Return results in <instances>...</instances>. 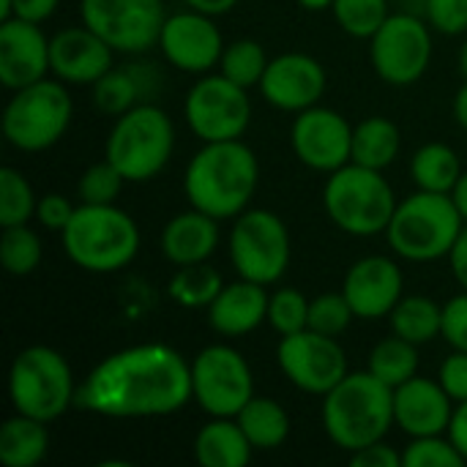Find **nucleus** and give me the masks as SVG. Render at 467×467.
I'll return each mask as SVG.
<instances>
[{
  "mask_svg": "<svg viewBox=\"0 0 467 467\" xmlns=\"http://www.w3.org/2000/svg\"><path fill=\"white\" fill-rule=\"evenodd\" d=\"M438 380H441V386L446 389V394H449L454 402H465L467 400V353H462V350H454V353L441 364Z\"/></svg>",
  "mask_w": 467,
  "mask_h": 467,
  "instance_id": "nucleus-45",
  "label": "nucleus"
},
{
  "mask_svg": "<svg viewBox=\"0 0 467 467\" xmlns=\"http://www.w3.org/2000/svg\"><path fill=\"white\" fill-rule=\"evenodd\" d=\"M175 129L170 115L153 101L137 104L115 118L107 134L104 159H109L129 183L156 178L172 159Z\"/></svg>",
  "mask_w": 467,
  "mask_h": 467,
  "instance_id": "nucleus-6",
  "label": "nucleus"
},
{
  "mask_svg": "<svg viewBox=\"0 0 467 467\" xmlns=\"http://www.w3.org/2000/svg\"><path fill=\"white\" fill-rule=\"evenodd\" d=\"M183 3L189 8H194V11H202V14H211V16H222L227 11H233L238 0H183Z\"/></svg>",
  "mask_w": 467,
  "mask_h": 467,
  "instance_id": "nucleus-51",
  "label": "nucleus"
},
{
  "mask_svg": "<svg viewBox=\"0 0 467 467\" xmlns=\"http://www.w3.org/2000/svg\"><path fill=\"white\" fill-rule=\"evenodd\" d=\"M410 175L419 189L451 194L457 181L462 178V161L457 150L446 142H427L410 159Z\"/></svg>",
  "mask_w": 467,
  "mask_h": 467,
  "instance_id": "nucleus-29",
  "label": "nucleus"
},
{
  "mask_svg": "<svg viewBox=\"0 0 467 467\" xmlns=\"http://www.w3.org/2000/svg\"><path fill=\"white\" fill-rule=\"evenodd\" d=\"M235 421L246 432L249 443L260 451H274L290 438V416L271 397H252Z\"/></svg>",
  "mask_w": 467,
  "mask_h": 467,
  "instance_id": "nucleus-28",
  "label": "nucleus"
},
{
  "mask_svg": "<svg viewBox=\"0 0 467 467\" xmlns=\"http://www.w3.org/2000/svg\"><path fill=\"white\" fill-rule=\"evenodd\" d=\"M441 337L454 348L467 353V290L449 298L443 304V326H441Z\"/></svg>",
  "mask_w": 467,
  "mask_h": 467,
  "instance_id": "nucleus-43",
  "label": "nucleus"
},
{
  "mask_svg": "<svg viewBox=\"0 0 467 467\" xmlns=\"http://www.w3.org/2000/svg\"><path fill=\"white\" fill-rule=\"evenodd\" d=\"M454 413V400L441 380L410 378L394 389V424L410 438L443 435Z\"/></svg>",
  "mask_w": 467,
  "mask_h": 467,
  "instance_id": "nucleus-22",
  "label": "nucleus"
},
{
  "mask_svg": "<svg viewBox=\"0 0 467 467\" xmlns=\"http://www.w3.org/2000/svg\"><path fill=\"white\" fill-rule=\"evenodd\" d=\"M254 446L235 419H211L194 438V460L202 467H246Z\"/></svg>",
  "mask_w": 467,
  "mask_h": 467,
  "instance_id": "nucleus-25",
  "label": "nucleus"
},
{
  "mask_svg": "<svg viewBox=\"0 0 467 467\" xmlns=\"http://www.w3.org/2000/svg\"><path fill=\"white\" fill-rule=\"evenodd\" d=\"M276 361L298 391L315 397H326L348 375V356L337 337H326L312 328L282 337Z\"/></svg>",
  "mask_w": 467,
  "mask_h": 467,
  "instance_id": "nucleus-15",
  "label": "nucleus"
},
{
  "mask_svg": "<svg viewBox=\"0 0 467 467\" xmlns=\"http://www.w3.org/2000/svg\"><path fill=\"white\" fill-rule=\"evenodd\" d=\"M323 205L328 219L348 235L372 238L386 233L397 197L391 183L383 178V170H369L356 161H348L328 175L323 189Z\"/></svg>",
  "mask_w": 467,
  "mask_h": 467,
  "instance_id": "nucleus-7",
  "label": "nucleus"
},
{
  "mask_svg": "<svg viewBox=\"0 0 467 467\" xmlns=\"http://www.w3.org/2000/svg\"><path fill=\"white\" fill-rule=\"evenodd\" d=\"M123 183H129L123 178V172L109 159H104V161L90 164L79 175V181H77V197H79V202H88V205H109V202L118 200Z\"/></svg>",
  "mask_w": 467,
  "mask_h": 467,
  "instance_id": "nucleus-38",
  "label": "nucleus"
},
{
  "mask_svg": "<svg viewBox=\"0 0 467 467\" xmlns=\"http://www.w3.org/2000/svg\"><path fill=\"white\" fill-rule=\"evenodd\" d=\"M298 3L309 11H323V8H331L334 0H298Z\"/></svg>",
  "mask_w": 467,
  "mask_h": 467,
  "instance_id": "nucleus-55",
  "label": "nucleus"
},
{
  "mask_svg": "<svg viewBox=\"0 0 467 467\" xmlns=\"http://www.w3.org/2000/svg\"><path fill=\"white\" fill-rule=\"evenodd\" d=\"M331 11L337 25L353 38H372L391 16L389 0H334Z\"/></svg>",
  "mask_w": 467,
  "mask_h": 467,
  "instance_id": "nucleus-37",
  "label": "nucleus"
},
{
  "mask_svg": "<svg viewBox=\"0 0 467 467\" xmlns=\"http://www.w3.org/2000/svg\"><path fill=\"white\" fill-rule=\"evenodd\" d=\"M74 101L63 79H38L14 90L3 109L5 140L25 153H41L63 140L71 126Z\"/></svg>",
  "mask_w": 467,
  "mask_h": 467,
  "instance_id": "nucleus-9",
  "label": "nucleus"
},
{
  "mask_svg": "<svg viewBox=\"0 0 467 467\" xmlns=\"http://www.w3.org/2000/svg\"><path fill=\"white\" fill-rule=\"evenodd\" d=\"M60 241L77 268L90 274H115L137 257L142 238L137 222L115 202H79L71 222L60 233Z\"/></svg>",
  "mask_w": 467,
  "mask_h": 467,
  "instance_id": "nucleus-4",
  "label": "nucleus"
},
{
  "mask_svg": "<svg viewBox=\"0 0 467 467\" xmlns=\"http://www.w3.org/2000/svg\"><path fill=\"white\" fill-rule=\"evenodd\" d=\"M224 282L216 268L208 263H194V265H181L175 276L170 279V298L186 309H208L213 298L222 293Z\"/></svg>",
  "mask_w": 467,
  "mask_h": 467,
  "instance_id": "nucleus-32",
  "label": "nucleus"
},
{
  "mask_svg": "<svg viewBox=\"0 0 467 467\" xmlns=\"http://www.w3.org/2000/svg\"><path fill=\"white\" fill-rule=\"evenodd\" d=\"M353 309L345 298V293H323L315 301H309V328L326 337H339L348 331L353 320Z\"/></svg>",
  "mask_w": 467,
  "mask_h": 467,
  "instance_id": "nucleus-41",
  "label": "nucleus"
},
{
  "mask_svg": "<svg viewBox=\"0 0 467 467\" xmlns=\"http://www.w3.org/2000/svg\"><path fill=\"white\" fill-rule=\"evenodd\" d=\"M183 118L192 134L202 142L241 140L252 120L246 88L219 74L200 77L183 101Z\"/></svg>",
  "mask_w": 467,
  "mask_h": 467,
  "instance_id": "nucleus-12",
  "label": "nucleus"
},
{
  "mask_svg": "<svg viewBox=\"0 0 467 467\" xmlns=\"http://www.w3.org/2000/svg\"><path fill=\"white\" fill-rule=\"evenodd\" d=\"M57 3L60 0H11V16L41 25L44 19H49L55 14Z\"/></svg>",
  "mask_w": 467,
  "mask_h": 467,
  "instance_id": "nucleus-48",
  "label": "nucleus"
},
{
  "mask_svg": "<svg viewBox=\"0 0 467 467\" xmlns=\"http://www.w3.org/2000/svg\"><path fill=\"white\" fill-rule=\"evenodd\" d=\"M402 137L394 120L383 115L364 118L358 126H353V150L350 161L369 167V170H386L397 153H400Z\"/></svg>",
  "mask_w": 467,
  "mask_h": 467,
  "instance_id": "nucleus-27",
  "label": "nucleus"
},
{
  "mask_svg": "<svg viewBox=\"0 0 467 467\" xmlns=\"http://www.w3.org/2000/svg\"><path fill=\"white\" fill-rule=\"evenodd\" d=\"M8 397L16 413L49 424L77 402L74 372L55 348H25L11 361Z\"/></svg>",
  "mask_w": 467,
  "mask_h": 467,
  "instance_id": "nucleus-8",
  "label": "nucleus"
},
{
  "mask_svg": "<svg viewBox=\"0 0 467 467\" xmlns=\"http://www.w3.org/2000/svg\"><path fill=\"white\" fill-rule=\"evenodd\" d=\"M219 246V219L192 208L170 219L161 230V254L172 265L205 263Z\"/></svg>",
  "mask_w": 467,
  "mask_h": 467,
  "instance_id": "nucleus-24",
  "label": "nucleus"
},
{
  "mask_svg": "<svg viewBox=\"0 0 467 467\" xmlns=\"http://www.w3.org/2000/svg\"><path fill=\"white\" fill-rule=\"evenodd\" d=\"M462 227L465 219L451 194L419 189L397 202V211L386 227V238L394 254L410 263H432L451 254Z\"/></svg>",
  "mask_w": 467,
  "mask_h": 467,
  "instance_id": "nucleus-5",
  "label": "nucleus"
},
{
  "mask_svg": "<svg viewBox=\"0 0 467 467\" xmlns=\"http://www.w3.org/2000/svg\"><path fill=\"white\" fill-rule=\"evenodd\" d=\"M465 457L457 451V446L449 441V435H427V438H410V443L402 451V467H462Z\"/></svg>",
  "mask_w": 467,
  "mask_h": 467,
  "instance_id": "nucleus-40",
  "label": "nucleus"
},
{
  "mask_svg": "<svg viewBox=\"0 0 467 467\" xmlns=\"http://www.w3.org/2000/svg\"><path fill=\"white\" fill-rule=\"evenodd\" d=\"M192 400V364L170 345L145 342L101 358L77 386L74 405L107 419H156Z\"/></svg>",
  "mask_w": 467,
  "mask_h": 467,
  "instance_id": "nucleus-1",
  "label": "nucleus"
},
{
  "mask_svg": "<svg viewBox=\"0 0 467 467\" xmlns=\"http://www.w3.org/2000/svg\"><path fill=\"white\" fill-rule=\"evenodd\" d=\"M112 47L85 22L49 38V71L66 85H93L112 68Z\"/></svg>",
  "mask_w": 467,
  "mask_h": 467,
  "instance_id": "nucleus-20",
  "label": "nucleus"
},
{
  "mask_svg": "<svg viewBox=\"0 0 467 467\" xmlns=\"http://www.w3.org/2000/svg\"><path fill=\"white\" fill-rule=\"evenodd\" d=\"M446 435H449V441L457 446V451L465 457L467 462V400L465 402H454V413H451Z\"/></svg>",
  "mask_w": 467,
  "mask_h": 467,
  "instance_id": "nucleus-49",
  "label": "nucleus"
},
{
  "mask_svg": "<svg viewBox=\"0 0 467 467\" xmlns=\"http://www.w3.org/2000/svg\"><path fill=\"white\" fill-rule=\"evenodd\" d=\"M268 323L279 337L309 328V301L296 287H279L268 298Z\"/></svg>",
  "mask_w": 467,
  "mask_h": 467,
  "instance_id": "nucleus-39",
  "label": "nucleus"
},
{
  "mask_svg": "<svg viewBox=\"0 0 467 467\" xmlns=\"http://www.w3.org/2000/svg\"><path fill=\"white\" fill-rule=\"evenodd\" d=\"M460 71H462V77L467 79V38L465 44H462V49H460Z\"/></svg>",
  "mask_w": 467,
  "mask_h": 467,
  "instance_id": "nucleus-56",
  "label": "nucleus"
},
{
  "mask_svg": "<svg viewBox=\"0 0 467 467\" xmlns=\"http://www.w3.org/2000/svg\"><path fill=\"white\" fill-rule=\"evenodd\" d=\"M290 142L298 161H304L309 170L331 175L350 161L353 129L348 118L339 115L337 109L315 104L304 112H296Z\"/></svg>",
  "mask_w": 467,
  "mask_h": 467,
  "instance_id": "nucleus-16",
  "label": "nucleus"
},
{
  "mask_svg": "<svg viewBox=\"0 0 467 467\" xmlns=\"http://www.w3.org/2000/svg\"><path fill=\"white\" fill-rule=\"evenodd\" d=\"M49 74V38L41 25L8 16L0 22V82L8 90L33 85Z\"/></svg>",
  "mask_w": 467,
  "mask_h": 467,
  "instance_id": "nucleus-21",
  "label": "nucleus"
},
{
  "mask_svg": "<svg viewBox=\"0 0 467 467\" xmlns=\"http://www.w3.org/2000/svg\"><path fill=\"white\" fill-rule=\"evenodd\" d=\"M394 424V389L367 372H348L323 397L326 435L342 451H358L389 435Z\"/></svg>",
  "mask_w": 467,
  "mask_h": 467,
  "instance_id": "nucleus-3",
  "label": "nucleus"
},
{
  "mask_svg": "<svg viewBox=\"0 0 467 467\" xmlns=\"http://www.w3.org/2000/svg\"><path fill=\"white\" fill-rule=\"evenodd\" d=\"M77 205H71L68 197L63 194H44L38 197L36 202V219L44 230H52V233H63L66 224L71 222Z\"/></svg>",
  "mask_w": 467,
  "mask_h": 467,
  "instance_id": "nucleus-44",
  "label": "nucleus"
},
{
  "mask_svg": "<svg viewBox=\"0 0 467 467\" xmlns=\"http://www.w3.org/2000/svg\"><path fill=\"white\" fill-rule=\"evenodd\" d=\"M326 85V68L306 52H285L271 57L260 79L263 99L282 112H304L315 107L323 99Z\"/></svg>",
  "mask_w": 467,
  "mask_h": 467,
  "instance_id": "nucleus-18",
  "label": "nucleus"
},
{
  "mask_svg": "<svg viewBox=\"0 0 467 467\" xmlns=\"http://www.w3.org/2000/svg\"><path fill=\"white\" fill-rule=\"evenodd\" d=\"M49 449L47 424L30 416H11L0 427V462L5 467H36Z\"/></svg>",
  "mask_w": 467,
  "mask_h": 467,
  "instance_id": "nucleus-26",
  "label": "nucleus"
},
{
  "mask_svg": "<svg viewBox=\"0 0 467 467\" xmlns=\"http://www.w3.org/2000/svg\"><path fill=\"white\" fill-rule=\"evenodd\" d=\"M268 68V55H265V47L254 38H238L233 44L224 47V55L219 60V71L238 82L241 88H252V85H260L263 74Z\"/></svg>",
  "mask_w": 467,
  "mask_h": 467,
  "instance_id": "nucleus-33",
  "label": "nucleus"
},
{
  "mask_svg": "<svg viewBox=\"0 0 467 467\" xmlns=\"http://www.w3.org/2000/svg\"><path fill=\"white\" fill-rule=\"evenodd\" d=\"M11 16V0H0V22Z\"/></svg>",
  "mask_w": 467,
  "mask_h": 467,
  "instance_id": "nucleus-57",
  "label": "nucleus"
},
{
  "mask_svg": "<svg viewBox=\"0 0 467 467\" xmlns=\"http://www.w3.org/2000/svg\"><path fill=\"white\" fill-rule=\"evenodd\" d=\"M156 47L170 66L186 74H208L224 55V38L213 16L194 8L167 16Z\"/></svg>",
  "mask_w": 467,
  "mask_h": 467,
  "instance_id": "nucleus-17",
  "label": "nucleus"
},
{
  "mask_svg": "<svg viewBox=\"0 0 467 467\" xmlns=\"http://www.w3.org/2000/svg\"><path fill=\"white\" fill-rule=\"evenodd\" d=\"M367 369L386 386L397 389L419 375V345H413L397 334L386 337L369 350Z\"/></svg>",
  "mask_w": 467,
  "mask_h": 467,
  "instance_id": "nucleus-31",
  "label": "nucleus"
},
{
  "mask_svg": "<svg viewBox=\"0 0 467 467\" xmlns=\"http://www.w3.org/2000/svg\"><path fill=\"white\" fill-rule=\"evenodd\" d=\"M268 298L265 285L249 279L224 285L208 306V323L222 337H246L268 320Z\"/></svg>",
  "mask_w": 467,
  "mask_h": 467,
  "instance_id": "nucleus-23",
  "label": "nucleus"
},
{
  "mask_svg": "<svg viewBox=\"0 0 467 467\" xmlns=\"http://www.w3.org/2000/svg\"><path fill=\"white\" fill-rule=\"evenodd\" d=\"M449 263H451L454 279L460 282L462 290H467V224L462 227V233H460V238H457V244H454V249L449 254Z\"/></svg>",
  "mask_w": 467,
  "mask_h": 467,
  "instance_id": "nucleus-50",
  "label": "nucleus"
},
{
  "mask_svg": "<svg viewBox=\"0 0 467 467\" xmlns=\"http://www.w3.org/2000/svg\"><path fill=\"white\" fill-rule=\"evenodd\" d=\"M290 233L285 222L265 208H246L230 230V263L241 279L276 285L290 265Z\"/></svg>",
  "mask_w": 467,
  "mask_h": 467,
  "instance_id": "nucleus-10",
  "label": "nucleus"
},
{
  "mask_svg": "<svg viewBox=\"0 0 467 467\" xmlns=\"http://www.w3.org/2000/svg\"><path fill=\"white\" fill-rule=\"evenodd\" d=\"M405 279L402 268L383 254L361 257L350 265L342 282V293L358 320H380L402 301Z\"/></svg>",
  "mask_w": 467,
  "mask_h": 467,
  "instance_id": "nucleus-19",
  "label": "nucleus"
},
{
  "mask_svg": "<svg viewBox=\"0 0 467 467\" xmlns=\"http://www.w3.org/2000/svg\"><path fill=\"white\" fill-rule=\"evenodd\" d=\"M454 118H457L460 129L467 134V82L457 90V96H454Z\"/></svg>",
  "mask_w": 467,
  "mask_h": 467,
  "instance_id": "nucleus-52",
  "label": "nucleus"
},
{
  "mask_svg": "<svg viewBox=\"0 0 467 467\" xmlns=\"http://www.w3.org/2000/svg\"><path fill=\"white\" fill-rule=\"evenodd\" d=\"M93 101L104 115H115V118L129 112L137 104H145L142 93H140V85H137L129 66L109 68L99 82H93Z\"/></svg>",
  "mask_w": 467,
  "mask_h": 467,
  "instance_id": "nucleus-35",
  "label": "nucleus"
},
{
  "mask_svg": "<svg viewBox=\"0 0 467 467\" xmlns=\"http://www.w3.org/2000/svg\"><path fill=\"white\" fill-rule=\"evenodd\" d=\"M451 200H454V205L460 208V213H462V219H465L467 224V172H462V178H460L457 186L451 189Z\"/></svg>",
  "mask_w": 467,
  "mask_h": 467,
  "instance_id": "nucleus-53",
  "label": "nucleus"
},
{
  "mask_svg": "<svg viewBox=\"0 0 467 467\" xmlns=\"http://www.w3.org/2000/svg\"><path fill=\"white\" fill-rule=\"evenodd\" d=\"M192 394L211 419H235L254 397V375L230 345H211L192 361Z\"/></svg>",
  "mask_w": 467,
  "mask_h": 467,
  "instance_id": "nucleus-13",
  "label": "nucleus"
},
{
  "mask_svg": "<svg viewBox=\"0 0 467 467\" xmlns=\"http://www.w3.org/2000/svg\"><path fill=\"white\" fill-rule=\"evenodd\" d=\"M375 74L397 88L419 82L432 60V27L424 16L394 11L369 38Z\"/></svg>",
  "mask_w": 467,
  "mask_h": 467,
  "instance_id": "nucleus-11",
  "label": "nucleus"
},
{
  "mask_svg": "<svg viewBox=\"0 0 467 467\" xmlns=\"http://www.w3.org/2000/svg\"><path fill=\"white\" fill-rule=\"evenodd\" d=\"M129 68H131V74H134V79L140 85L142 101H150V99H156L161 93V71H159V66L137 60V63H129Z\"/></svg>",
  "mask_w": 467,
  "mask_h": 467,
  "instance_id": "nucleus-47",
  "label": "nucleus"
},
{
  "mask_svg": "<svg viewBox=\"0 0 467 467\" xmlns=\"http://www.w3.org/2000/svg\"><path fill=\"white\" fill-rule=\"evenodd\" d=\"M260 181L254 150L241 140L202 142L183 172V194L192 208L224 222L241 216Z\"/></svg>",
  "mask_w": 467,
  "mask_h": 467,
  "instance_id": "nucleus-2",
  "label": "nucleus"
},
{
  "mask_svg": "<svg viewBox=\"0 0 467 467\" xmlns=\"http://www.w3.org/2000/svg\"><path fill=\"white\" fill-rule=\"evenodd\" d=\"M427 3L430 0H402V11L416 14V16H424L427 14Z\"/></svg>",
  "mask_w": 467,
  "mask_h": 467,
  "instance_id": "nucleus-54",
  "label": "nucleus"
},
{
  "mask_svg": "<svg viewBox=\"0 0 467 467\" xmlns=\"http://www.w3.org/2000/svg\"><path fill=\"white\" fill-rule=\"evenodd\" d=\"M41 238L27 224L3 227L0 235V260L11 276H27L41 265Z\"/></svg>",
  "mask_w": 467,
  "mask_h": 467,
  "instance_id": "nucleus-34",
  "label": "nucleus"
},
{
  "mask_svg": "<svg viewBox=\"0 0 467 467\" xmlns=\"http://www.w3.org/2000/svg\"><path fill=\"white\" fill-rule=\"evenodd\" d=\"M79 16L115 52H148L167 19L161 0H79Z\"/></svg>",
  "mask_w": 467,
  "mask_h": 467,
  "instance_id": "nucleus-14",
  "label": "nucleus"
},
{
  "mask_svg": "<svg viewBox=\"0 0 467 467\" xmlns=\"http://www.w3.org/2000/svg\"><path fill=\"white\" fill-rule=\"evenodd\" d=\"M424 19L443 36H460L467 30V0H430Z\"/></svg>",
  "mask_w": 467,
  "mask_h": 467,
  "instance_id": "nucleus-42",
  "label": "nucleus"
},
{
  "mask_svg": "<svg viewBox=\"0 0 467 467\" xmlns=\"http://www.w3.org/2000/svg\"><path fill=\"white\" fill-rule=\"evenodd\" d=\"M391 320V331L413 345H427L435 337H441V326H443V306H438V301L427 298V296H402V301L394 306V312L389 315Z\"/></svg>",
  "mask_w": 467,
  "mask_h": 467,
  "instance_id": "nucleus-30",
  "label": "nucleus"
},
{
  "mask_svg": "<svg viewBox=\"0 0 467 467\" xmlns=\"http://www.w3.org/2000/svg\"><path fill=\"white\" fill-rule=\"evenodd\" d=\"M350 465L353 467H402V454L394 451L389 443L378 441L372 446H364L358 451L350 454Z\"/></svg>",
  "mask_w": 467,
  "mask_h": 467,
  "instance_id": "nucleus-46",
  "label": "nucleus"
},
{
  "mask_svg": "<svg viewBox=\"0 0 467 467\" xmlns=\"http://www.w3.org/2000/svg\"><path fill=\"white\" fill-rule=\"evenodd\" d=\"M36 202L38 197L33 194L30 181L14 167H3L0 170V227L27 224L36 216Z\"/></svg>",
  "mask_w": 467,
  "mask_h": 467,
  "instance_id": "nucleus-36",
  "label": "nucleus"
}]
</instances>
